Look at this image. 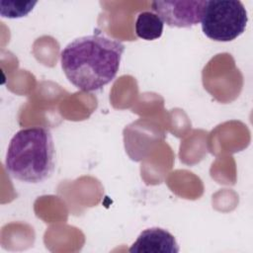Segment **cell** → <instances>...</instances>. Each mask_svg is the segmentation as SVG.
<instances>
[{"label": "cell", "mask_w": 253, "mask_h": 253, "mask_svg": "<svg viewBox=\"0 0 253 253\" xmlns=\"http://www.w3.org/2000/svg\"><path fill=\"white\" fill-rule=\"evenodd\" d=\"M37 1H0V14L4 18L17 19L27 16Z\"/></svg>", "instance_id": "7"}, {"label": "cell", "mask_w": 253, "mask_h": 253, "mask_svg": "<svg viewBox=\"0 0 253 253\" xmlns=\"http://www.w3.org/2000/svg\"><path fill=\"white\" fill-rule=\"evenodd\" d=\"M206 1H153L152 11L172 28H191L201 22Z\"/></svg>", "instance_id": "4"}, {"label": "cell", "mask_w": 253, "mask_h": 253, "mask_svg": "<svg viewBox=\"0 0 253 253\" xmlns=\"http://www.w3.org/2000/svg\"><path fill=\"white\" fill-rule=\"evenodd\" d=\"M248 16L242 2L236 0L206 1L201 25L204 34L215 42H230L246 29Z\"/></svg>", "instance_id": "3"}, {"label": "cell", "mask_w": 253, "mask_h": 253, "mask_svg": "<svg viewBox=\"0 0 253 253\" xmlns=\"http://www.w3.org/2000/svg\"><path fill=\"white\" fill-rule=\"evenodd\" d=\"M55 148L51 132L45 127H29L11 138L5 158L9 175L21 182L37 184L54 171Z\"/></svg>", "instance_id": "2"}, {"label": "cell", "mask_w": 253, "mask_h": 253, "mask_svg": "<svg viewBox=\"0 0 253 253\" xmlns=\"http://www.w3.org/2000/svg\"><path fill=\"white\" fill-rule=\"evenodd\" d=\"M125 45L104 36L75 39L60 53L61 68L68 81L84 92L97 91L116 77Z\"/></svg>", "instance_id": "1"}, {"label": "cell", "mask_w": 253, "mask_h": 253, "mask_svg": "<svg viewBox=\"0 0 253 253\" xmlns=\"http://www.w3.org/2000/svg\"><path fill=\"white\" fill-rule=\"evenodd\" d=\"M130 253H177L179 246L168 230L151 227L143 230L128 249Z\"/></svg>", "instance_id": "5"}, {"label": "cell", "mask_w": 253, "mask_h": 253, "mask_svg": "<svg viewBox=\"0 0 253 253\" xmlns=\"http://www.w3.org/2000/svg\"><path fill=\"white\" fill-rule=\"evenodd\" d=\"M164 23L153 12H141L135 21V34L145 41L157 40L163 33Z\"/></svg>", "instance_id": "6"}]
</instances>
